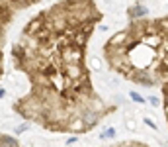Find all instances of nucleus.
I'll list each match as a JSON object with an SVG mask.
<instances>
[{
  "mask_svg": "<svg viewBox=\"0 0 168 147\" xmlns=\"http://www.w3.org/2000/svg\"><path fill=\"white\" fill-rule=\"evenodd\" d=\"M104 14L94 0H59L27 22L12 45V63L27 79L14 112L53 134H86L118 106L94 88L88 41Z\"/></svg>",
  "mask_w": 168,
  "mask_h": 147,
  "instance_id": "nucleus-1",
  "label": "nucleus"
},
{
  "mask_svg": "<svg viewBox=\"0 0 168 147\" xmlns=\"http://www.w3.org/2000/svg\"><path fill=\"white\" fill-rule=\"evenodd\" d=\"M113 73L145 88H160L168 122V16L133 20L104 45Z\"/></svg>",
  "mask_w": 168,
  "mask_h": 147,
  "instance_id": "nucleus-2",
  "label": "nucleus"
},
{
  "mask_svg": "<svg viewBox=\"0 0 168 147\" xmlns=\"http://www.w3.org/2000/svg\"><path fill=\"white\" fill-rule=\"evenodd\" d=\"M41 0H0V26H2V47L6 43V29L12 26L14 18L31 6L39 4Z\"/></svg>",
  "mask_w": 168,
  "mask_h": 147,
  "instance_id": "nucleus-3",
  "label": "nucleus"
},
{
  "mask_svg": "<svg viewBox=\"0 0 168 147\" xmlns=\"http://www.w3.org/2000/svg\"><path fill=\"white\" fill-rule=\"evenodd\" d=\"M0 147H22L14 137H10L8 134H2L0 135Z\"/></svg>",
  "mask_w": 168,
  "mask_h": 147,
  "instance_id": "nucleus-4",
  "label": "nucleus"
},
{
  "mask_svg": "<svg viewBox=\"0 0 168 147\" xmlns=\"http://www.w3.org/2000/svg\"><path fill=\"white\" fill-rule=\"evenodd\" d=\"M108 147H151V145L141 143V141H119V143H112Z\"/></svg>",
  "mask_w": 168,
  "mask_h": 147,
  "instance_id": "nucleus-5",
  "label": "nucleus"
}]
</instances>
